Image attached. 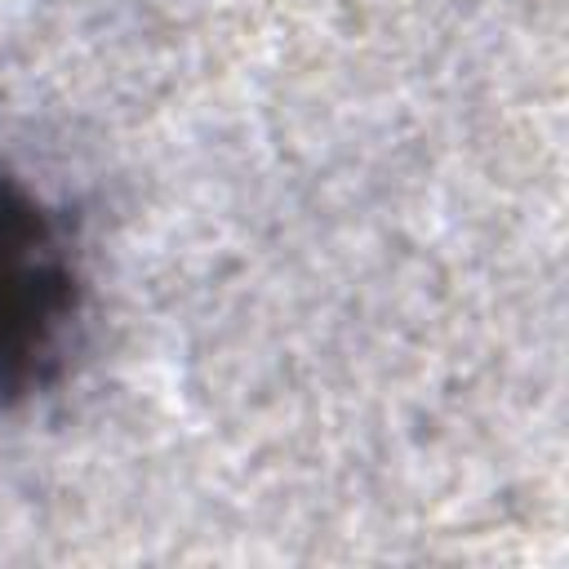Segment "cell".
Wrapping results in <instances>:
<instances>
[{
  "label": "cell",
  "mask_w": 569,
  "mask_h": 569,
  "mask_svg": "<svg viewBox=\"0 0 569 569\" xmlns=\"http://www.w3.org/2000/svg\"><path fill=\"white\" fill-rule=\"evenodd\" d=\"M80 262L67 222L0 169V409L44 391L80 320Z\"/></svg>",
  "instance_id": "6da1fadb"
}]
</instances>
